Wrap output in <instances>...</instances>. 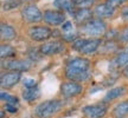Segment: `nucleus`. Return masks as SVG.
I'll return each mask as SVG.
<instances>
[{
	"label": "nucleus",
	"mask_w": 128,
	"mask_h": 118,
	"mask_svg": "<svg viewBox=\"0 0 128 118\" xmlns=\"http://www.w3.org/2000/svg\"><path fill=\"white\" fill-rule=\"evenodd\" d=\"M65 76L72 82H83L90 77V61L86 58L70 60L65 68Z\"/></svg>",
	"instance_id": "obj_1"
},
{
	"label": "nucleus",
	"mask_w": 128,
	"mask_h": 118,
	"mask_svg": "<svg viewBox=\"0 0 128 118\" xmlns=\"http://www.w3.org/2000/svg\"><path fill=\"white\" fill-rule=\"evenodd\" d=\"M62 108V103L60 100H46L39 104L34 110V114L39 118H50L51 116L56 115Z\"/></svg>",
	"instance_id": "obj_2"
},
{
	"label": "nucleus",
	"mask_w": 128,
	"mask_h": 118,
	"mask_svg": "<svg viewBox=\"0 0 128 118\" xmlns=\"http://www.w3.org/2000/svg\"><path fill=\"white\" fill-rule=\"evenodd\" d=\"M106 28H107V25H106L103 20H101V19H92L87 24L82 25L81 32L83 34L89 37H98L104 33Z\"/></svg>",
	"instance_id": "obj_3"
},
{
	"label": "nucleus",
	"mask_w": 128,
	"mask_h": 118,
	"mask_svg": "<svg viewBox=\"0 0 128 118\" xmlns=\"http://www.w3.org/2000/svg\"><path fill=\"white\" fill-rule=\"evenodd\" d=\"M101 45L100 39H77L74 41L72 47L80 53L83 55H90L94 53Z\"/></svg>",
	"instance_id": "obj_4"
},
{
	"label": "nucleus",
	"mask_w": 128,
	"mask_h": 118,
	"mask_svg": "<svg viewBox=\"0 0 128 118\" xmlns=\"http://www.w3.org/2000/svg\"><path fill=\"white\" fill-rule=\"evenodd\" d=\"M22 17L25 21L28 23H38L43 19V14H42L40 9L37 7L36 5H26L23 9H22Z\"/></svg>",
	"instance_id": "obj_5"
},
{
	"label": "nucleus",
	"mask_w": 128,
	"mask_h": 118,
	"mask_svg": "<svg viewBox=\"0 0 128 118\" xmlns=\"http://www.w3.org/2000/svg\"><path fill=\"white\" fill-rule=\"evenodd\" d=\"M51 34H52V31L49 27H44V26H33L28 31L30 38L34 41L48 40L51 37Z\"/></svg>",
	"instance_id": "obj_6"
},
{
	"label": "nucleus",
	"mask_w": 128,
	"mask_h": 118,
	"mask_svg": "<svg viewBox=\"0 0 128 118\" xmlns=\"http://www.w3.org/2000/svg\"><path fill=\"white\" fill-rule=\"evenodd\" d=\"M82 111L87 118H102L107 114V106L104 104L87 105L83 108Z\"/></svg>",
	"instance_id": "obj_7"
},
{
	"label": "nucleus",
	"mask_w": 128,
	"mask_h": 118,
	"mask_svg": "<svg viewBox=\"0 0 128 118\" xmlns=\"http://www.w3.org/2000/svg\"><path fill=\"white\" fill-rule=\"evenodd\" d=\"M64 50L63 43L60 40H51L49 43H44L40 46V52L44 56H52L60 53Z\"/></svg>",
	"instance_id": "obj_8"
},
{
	"label": "nucleus",
	"mask_w": 128,
	"mask_h": 118,
	"mask_svg": "<svg viewBox=\"0 0 128 118\" xmlns=\"http://www.w3.org/2000/svg\"><path fill=\"white\" fill-rule=\"evenodd\" d=\"M83 91L82 85L77 84L76 82H68L64 83L60 86V93L65 98H70V97H75L78 96Z\"/></svg>",
	"instance_id": "obj_9"
},
{
	"label": "nucleus",
	"mask_w": 128,
	"mask_h": 118,
	"mask_svg": "<svg viewBox=\"0 0 128 118\" xmlns=\"http://www.w3.org/2000/svg\"><path fill=\"white\" fill-rule=\"evenodd\" d=\"M43 19L51 26H58L60 24H64L65 15L58 11H45L43 14Z\"/></svg>",
	"instance_id": "obj_10"
},
{
	"label": "nucleus",
	"mask_w": 128,
	"mask_h": 118,
	"mask_svg": "<svg viewBox=\"0 0 128 118\" xmlns=\"http://www.w3.org/2000/svg\"><path fill=\"white\" fill-rule=\"evenodd\" d=\"M20 77L22 74L18 71H10V72L4 73L1 76V86L6 87V89L14 86L20 80Z\"/></svg>",
	"instance_id": "obj_11"
},
{
	"label": "nucleus",
	"mask_w": 128,
	"mask_h": 118,
	"mask_svg": "<svg viewBox=\"0 0 128 118\" xmlns=\"http://www.w3.org/2000/svg\"><path fill=\"white\" fill-rule=\"evenodd\" d=\"M94 12H92V9L89 8H80L78 11H76L74 13V19L77 24H87L88 21H90L92 18Z\"/></svg>",
	"instance_id": "obj_12"
},
{
	"label": "nucleus",
	"mask_w": 128,
	"mask_h": 118,
	"mask_svg": "<svg viewBox=\"0 0 128 118\" xmlns=\"http://www.w3.org/2000/svg\"><path fill=\"white\" fill-rule=\"evenodd\" d=\"M115 12V8L112 7L110 5H108L107 2L106 4H101V5H97L94 9V14L97 15L98 18H110Z\"/></svg>",
	"instance_id": "obj_13"
},
{
	"label": "nucleus",
	"mask_w": 128,
	"mask_h": 118,
	"mask_svg": "<svg viewBox=\"0 0 128 118\" xmlns=\"http://www.w3.org/2000/svg\"><path fill=\"white\" fill-rule=\"evenodd\" d=\"M4 66L8 70L20 72V71H28L30 68V64L25 60H14L13 59V60H8V61L4 63Z\"/></svg>",
	"instance_id": "obj_14"
},
{
	"label": "nucleus",
	"mask_w": 128,
	"mask_h": 118,
	"mask_svg": "<svg viewBox=\"0 0 128 118\" xmlns=\"http://www.w3.org/2000/svg\"><path fill=\"white\" fill-rule=\"evenodd\" d=\"M0 34H1V39L2 40H13L16 36H17L14 28L11 25H7V24H2L1 25Z\"/></svg>",
	"instance_id": "obj_15"
},
{
	"label": "nucleus",
	"mask_w": 128,
	"mask_h": 118,
	"mask_svg": "<svg viewBox=\"0 0 128 118\" xmlns=\"http://www.w3.org/2000/svg\"><path fill=\"white\" fill-rule=\"evenodd\" d=\"M40 96V90L38 87H33V89H26V90L23 92V98L26 102H34L36 99L39 98Z\"/></svg>",
	"instance_id": "obj_16"
},
{
	"label": "nucleus",
	"mask_w": 128,
	"mask_h": 118,
	"mask_svg": "<svg viewBox=\"0 0 128 118\" xmlns=\"http://www.w3.org/2000/svg\"><path fill=\"white\" fill-rule=\"evenodd\" d=\"M113 112H114V115L118 118H122V117H124V116H127L128 115V100L118 104L114 108Z\"/></svg>",
	"instance_id": "obj_17"
},
{
	"label": "nucleus",
	"mask_w": 128,
	"mask_h": 118,
	"mask_svg": "<svg viewBox=\"0 0 128 118\" xmlns=\"http://www.w3.org/2000/svg\"><path fill=\"white\" fill-rule=\"evenodd\" d=\"M57 8L62 9V11H65V12H70L72 13V8H74V2L71 0H56L54 2Z\"/></svg>",
	"instance_id": "obj_18"
},
{
	"label": "nucleus",
	"mask_w": 128,
	"mask_h": 118,
	"mask_svg": "<svg viewBox=\"0 0 128 118\" xmlns=\"http://www.w3.org/2000/svg\"><path fill=\"white\" fill-rule=\"evenodd\" d=\"M124 87H122V86L112 89V90H109L107 92V95H106V100L115 99V98H118V97L124 95Z\"/></svg>",
	"instance_id": "obj_19"
},
{
	"label": "nucleus",
	"mask_w": 128,
	"mask_h": 118,
	"mask_svg": "<svg viewBox=\"0 0 128 118\" xmlns=\"http://www.w3.org/2000/svg\"><path fill=\"white\" fill-rule=\"evenodd\" d=\"M16 51L11 45H1L0 47V55L1 58H7V57H13Z\"/></svg>",
	"instance_id": "obj_20"
},
{
	"label": "nucleus",
	"mask_w": 128,
	"mask_h": 118,
	"mask_svg": "<svg viewBox=\"0 0 128 118\" xmlns=\"http://www.w3.org/2000/svg\"><path fill=\"white\" fill-rule=\"evenodd\" d=\"M0 97H1V99L5 100L7 104L17 105L18 104V102H19V99L16 97V96L10 95V93H7V92H1V93H0Z\"/></svg>",
	"instance_id": "obj_21"
},
{
	"label": "nucleus",
	"mask_w": 128,
	"mask_h": 118,
	"mask_svg": "<svg viewBox=\"0 0 128 118\" xmlns=\"http://www.w3.org/2000/svg\"><path fill=\"white\" fill-rule=\"evenodd\" d=\"M115 63L118 66H128V52H121L116 57Z\"/></svg>",
	"instance_id": "obj_22"
},
{
	"label": "nucleus",
	"mask_w": 128,
	"mask_h": 118,
	"mask_svg": "<svg viewBox=\"0 0 128 118\" xmlns=\"http://www.w3.org/2000/svg\"><path fill=\"white\" fill-rule=\"evenodd\" d=\"M74 5L78 6L80 8H88L89 6H92V2L89 0H72Z\"/></svg>",
	"instance_id": "obj_23"
},
{
	"label": "nucleus",
	"mask_w": 128,
	"mask_h": 118,
	"mask_svg": "<svg viewBox=\"0 0 128 118\" xmlns=\"http://www.w3.org/2000/svg\"><path fill=\"white\" fill-rule=\"evenodd\" d=\"M24 86L26 89H33V87H37V82L32 78H25L23 80Z\"/></svg>",
	"instance_id": "obj_24"
},
{
	"label": "nucleus",
	"mask_w": 128,
	"mask_h": 118,
	"mask_svg": "<svg viewBox=\"0 0 128 118\" xmlns=\"http://www.w3.org/2000/svg\"><path fill=\"white\" fill-rule=\"evenodd\" d=\"M74 27H72V24L71 21H65L64 24H62V31L64 33H70V32H72Z\"/></svg>",
	"instance_id": "obj_25"
},
{
	"label": "nucleus",
	"mask_w": 128,
	"mask_h": 118,
	"mask_svg": "<svg viewBox=\"0 0 128 118\" xmlns=\"http://www.w3.org/2000/svg\"><path fill=\"white\" fill-rule=\"evenodd\" d=\"M118 37H119L120 41H128V27L124 28V30L118 34Z\"/></svg>",
	"instance_id": "obj_26"
},
{
	"label": "nucleus",
	"mask_w": 128,
	"mask_h": 118,
	"mask_svg": "<svg viewBox=\"0 0 128 118\" xmlns=\"http://www.w3.org/2000/svg\"><path fill=\"white\" fill-rule=\"evenodd\" d=\"M63 38H64V40H66V41L77 40V34H76V33H74V32H70V33H64Z\"/></svg>",
	"instance_id": "obj_27"
},
{
	"label": "nucleus",
	"mask_w": 128,
	"mask_h": 118,
	"mask_svg": "<svg viewBox=\"0 0 128 118\" xmlns=\"http://www.w3.org/2000/svg\"><path fill=\"white\" fill-rule=\"evenodd\" d=\"M18 5H20V1L16 2V0H10L8 2H6V4L4 5V9H12V8H14V7H17Z\"/></svg>",
	"instance_id": "obj_28"
},
{
	"label": "nucleus",
	"mask_w": 128,
	"mask_h": 118,
	"mask_svg": "<svg viewBox=\"0 0 128 118\" xmlns=\"http://www.w3.org/2000/svg\"><path fill=\"white\" fill-rule=\"evenodd\" d=\"M127 0H107V4L110 5L112 7H118V6H121L122 4H124Z\"/></svg>",
	"instance_id": "obj_29"
},
{
	"label": "nucleus",
	"mask_w": 128,
	"mask_h": 118,
	"mask_svg": "<svg viewBox=\"0 0 128 118\" xmlns=\"http://www.w3.org/2000/svg\"><path fill=\"white\" fill-rule=\"evenodd\" d=\"M5 109H6V111H8L10 114H17V111H18L17 106L12 104H6L5 105Z\"/></svg>",
	"instance_id": "obj_30"
},
{
	"label": "nucleus",
	"mask_w": 128,
	"mask_h": 118,
	"mask_svg": "<svg viewBox=\"0 0 128 118\" xmlns=\"http://www.w3.org/2000/svg\"><path fill=\"white\" fill-rule=\"evenodd\" d=\"M122 17H124V19L128 23V7H124V8L122 9Z\"/></svg>",
	"instance_id": "obj_31"
},
{
	"label": "nucleus",
	"mask_w": 128,
	"mask_h": 118,
	"mask_svg": "<svg viewBox=\"0 0 128 118\" xmlns=\"http://www.w3.org/2000/svg\"><path fill=\"white\" fill-rule=\"evenodd\" d=\"M124 76L128 78V66H127V68H126V70L124 71Z\"/></svg>",
	"instance_id": "obj_32"
},
{
	"label": "nucleus",
	"mask_w": 128,
	"mask_h": 118,
	"mask_svg": "<svg viewBox=\"0 0 128 118\" xmlns=\"http://www.w3.org/2000/svg\"><path fill=\"white\" fill-rule=\"evenodd\" d=\"M89 1H92V2H94V1H97V0H89Z\"/></svg>",
	"instance_id": "obj_33"
}]
</instances>
